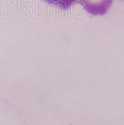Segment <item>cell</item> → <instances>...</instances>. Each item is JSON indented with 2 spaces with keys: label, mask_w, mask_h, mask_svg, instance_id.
<instances>
[{
  "label": "cell",
  "mask_w": 124,
  "mask_h": 125,
  "mask_svg": "<svg viewBox=\"0 0 124 125\" xmlns=\"http://www.w3.org/2000/svg\"><path fill=\"white\" fill-rule=\"evenodd\" d=\"M46 3L59 7L62 10H67L70 8L77 0H43Z\"/></svg>",
  "instance_id": "2"
},
{
  "label": "cell",
  "mask_w": 124,
  "mask_h": 125,
  "mask_svg": "<svg viewBox=\"0 0 124 125\" xmlns=\"http://www.w3.org/2000/svg\"><path fill=\"white\" fill-rule=\"evenodd\" d=\"M84 10L93 16H103L111 8L113 0H78Z\"/></svg>",
  "instance_id": "1"
}]
</instances>
